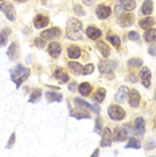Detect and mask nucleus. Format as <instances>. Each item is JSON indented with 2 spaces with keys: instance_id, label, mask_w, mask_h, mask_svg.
I'll return each mask as SVG.
<instances>
[{
  "instance_id": "nucleus-46",
  "label": "nucleus",
  "mask_w": 156,
  "mask_h": 157,
  "mask_svg": "<svg viewBox=\"0 0 156 157\" xmlns=\"http://www.w3.org/2000/svg\"><path fill=\"white\" fill-rule=\"evenodd\" d=\"M155 126H156V117H155Z\"/></svg>"
},
{
  "instance_id": "nucleus-19",
  "label": "nucleus",
  "mask_w": 156,
  "mask_h": 157,
  "mask_svg": "<svg viewBox=\"0 0 156 157\" xmlns=\"http://www.w3.org/2000/svg\"><path fill=\"white\" fill-rule=\"evenodd\" d=\"M97 47H98V50L101 51V55L104 56V58H108L109 55H111V48L106 46L104 42H98L97 43Z\"/></svg>"
},
{
  "instance_id": "nucleus-12",
  "label": "nucleus",
  "mask_w": 156,
  "mask_h": 157,
  "mask_svg": "<svg viewBox=\"0 0 156 157\" xmlns=\"http://www.w3.org/2000/svg\"><path fill=\"white\" fill-rule=\"evenodd\" d=\"M86 35H88V36H89L90 39L96 40V39H100V38H101L102 33H101L100 28L92 26V27H88V28H86Z\"/></svg>"
},
{
  "instance_id": "nucleus-44",
  "label": "nucleus",
  "mask_w": 156,
  "mask_h": 157,
  "mask_svg": "<svg viewBox=\"0 0 156 157\" xmlns=\"http://www.w3.org/2000/svg\"><path fill=\"white\" fill-rule=\"evenodd\" d=\"M70 89H72V90H74V89H76V85L72 83V85H70Z\"/></svg>"
},
{
  "instance_id": "nucleus-25",
  "label": "nucleus",
  "mask_w": 156,
  "mask_h": 157,
  "mask_svg": "<svg viewBox=\"0 0 156 157\" xmlns=\"http://www.w3.org/2000/svg\"><path fill=\"white\" fill-rule=\"evenodd\" d=\"M120 6H121L124 10H127V11H132V10H135V7H136V3H135L133 0H121Z\"/></svg>"
},
{
  "instance_id": "nucleus-27",
  "label": "nucleus",
  "mask_w": 156,
  "mask_h": 157,
  "mask_svg": "<svg viewBox=\"0 0 156 157\" xmlns=\"http://www.w3.org/2000/svg\"><path fill=\"white\" fill-rule=\"evenodd\" d=\"M144 38H145V40L148 42V43H152V42H156V30L154 28H150V30H147V33H145L144 35Z\"/></svg>"
},
{
  "instance_id": "nucleus-32",
  "label": "nucleus",
  "mask_w": 156,
  "mask_h": 157,
  "mask_svg": "<svg viewBox=\"0 0 156 157\" xmlns=\"http://www.w3.org/2000/svg\"><path fill=\"white\" fill-rule=\"evenodd\" d=\"M141 65H143V60L139 59V58H132V59H129L128 60V66L129 67H140Z\"/></svg>"
},
{
  "instance_id": "nucleus-40",
  "label": "nucleus",
  "mask_w": 156,
  "mask_h": 157,
  "mask_svg": "<svg viewBox=\"0 0 156 157\" xmlns=\"http://www.w3.org/2000/svg\"><path fill=\"white\" fill-rule=\"evenodd\" d=\"M81 8H82L81 6H76V7H74V12H76L77 15L82 16V15H85V11H84V10H81Z\"/></svg>"
},
{
  "instance_id": "nucleus-6",
  "label": "nucleus",
  "mask_w": 156,
  "mask_h": 157,
  "mask_svg": "<svg viewBox=\"0 0 156 157\" xmlns=\"http://www.w3.org/2000/svg\"><path fill=\"white\" fill-rule=\"evenodd\" d=\"M139 77H140V79L143 81V85H144V86H145V87H150L152 74H151V71H150V69H148V67H143V69L140 70Z\"/></svg>"
},
{
  "instance_id": "nucleus-30",
  "label": "nucleus",
  "mask_w": 156,
  "mask_h": 157,
  "mask_svg": "<svg viewBox=\"0 0 156 157\" xmlns=\"http://www.w3.org/2000/svg\"><path fill=\"white\" fill-rule=\"evenodd\" d=\"M46 99L47 102H54V101H62V95L61 94H57V93H46Z\"/></svg>"
},
{
  "instance_id": "nucleus-22",
  "label": "nucleus",
  "mask_w": 156,
  "mask_h": 157,
  "mask_svg": "<svg viewBox=\"0 0 156 157\" xmlns=\"http://www.w3.org/2000/svg\"><path fill=\"white\" fill-rule=\"evenodd\" d=\"M119 23L121 24L123 27H128V26H131V24L133 23V16L131 15V13H127V15L121 16V19H120Z\"/></svg>"
},
{
  "instance_id": "nucleus-33",
  "label": "nucleus",
  "mask_w": 156,
  "mask_h": 157,
  "mask_svg": "<svg viewBox=\"0 0 156 157\" xmlns=\"http://www.w3.org/2000/svg\"><path fill=\"white\" fill-rule=\"evenodd\" d=\"M8 35H10V30H8V28H6V30L0 34V46H4L6 44L7 36H8Z\"/></svg>"
},
{
  "instance_id": "nucleus-2",
  "label": "nucleus",
  "mask_w": 156,
  "mask_h": 157,
  "mask_svg": "<svg viewBox=\"0 0 156 157\" xmlns=\"http://www.w3.org/2000/svg\"><path fill=\"white\" fill-rule=\"evenodd\" d=\"M81 28L82 23L78 19H70L67 22V36L70 39H80L81 38Z\"/></svg>"
},
{
  "instance_id": "nucleus-9",
  "label": "nucleus",
  "mask_w": 156,
  "mask_h": 157,
  "mask_svg": "<svg viewBox=\"0 0 156 157\" xmlns=\"http://www.w3.org/2000/svg\"><path fill=\"white\" fill-rule=\"evenodd\" d=\"M128 138V133H127L125 128H120L117 126L115 132H113V140L115 141H125Z\"/></svg>"
},
{
  "instance_id": "nucleus-1",
  "label": "nucleus",
  "mask_w": 156,
  "mask_h": 157,
  "mask_svg": "<svg viewBox=\"0 0 156 157\" xmlns=\"http://www.w3.org/2000/svg\"><path fill=\"white\" fill-rule=\"evenodd\" d=\"M30 75V70L24 69L22 65H16L11 71V79L16 83V86L19 87L22 85V82Z\"/></svg>"
},
{
  "instance_id": "nucleus-23",
  "label": "nucleus",
  "mask_w": 156,
  "mask_h": 157,
  "mask_svg": "<svg viewBox=\"0 0 156 157\" xmlns=\"http://www.w3.org/2000/svg\"><path fill=\"white\" fill-rule=\"evenodd\" d=\"M76 103H77L78 106H82V108L92 109V110H93V112H96V113H100V109H98L97 106H93V105H90V103L85 102V101H82V99H78V98H76Z\"/></svg>"
},
{
  "instance_id": "nucleus-35",
  "label": "nucleus",
  "mask_w": 156,
  "mask_h": 157,
  "mask_svg": "<svg viewBox=\"0 0 156 157\" xmlns=\"http://www.w3.org/2000/svg\"><path fill=\"white\" fill-rule=\"evenodd\" d=\"M72 116H74L76 118H90V114H88V113H81V112H73Z\"/></svg>"
},
{
  "instance_id": "nucleus-31",
  "label": "nucleus",
  "mask_w": 156,
  "mask_h": 157,
  "mask_svg": "<svg viewBox=\"0 0 156 157\" xmlns=\"http://www.w3.org/2000/svg\"><path fill=\"white\" fill-rule=\"evenodd\" d=\"M69 67H70V70H72L74 74H82L84 67L81 66L78 62H69Z\"/></svg>"
},
{
  "instance_id": "nucleus-39",
  "label": "nucleus",
  "mask_w": 156,
  "mask_h": 157,
  "mask_svg": "<svg viewBox=\"0 0 156 157\" xmlns=\"http://www.w3.org/2000/svg\"><path fill=\"white\" fill-rule=\"evenodd\" d=\"M128 38L131 39V40H139V39H140V35L137 34V33H135V31H132V33L128 34Z\"/></svg>"
},
{
  "instance_id": "nucleus-10",
  "label": "nucleus",
  "mask_w": 156,
  "mask_h": 157,
  "mask_svg": "<svg viewBox=\"0 0 156 157\" xmlns=\"http://www.w3.org/2000/svg\"><path fill=\"white\" fill-rule=\"evenodd\" d=\"M117 63L113 62V60H101L100 63V71L101 73H111V71H113L116 69Z\"/></svg>"
},
{
  "instance_id": "nucleus-34",
  "label": "nucleus",
  "mask_w": 156,
  "mask_h": 157,
  "mask_svg": "<svg viewBox=\"0 0 156 157\" xmlns=\"http://www.w3.org/2000/svg\"><path fill=\"white\" fill-rule=\"evenodd\" d=\"M140 146H141V145H140V142L137 141L136 138H132V140H131V141L128 142V144H127V146H125V148H128V149H129V148H133V149H139Z\"/></svg>"
},
{
  "instance_id": "nucleus-15",
  "label": "nucleus",
  "mask_w": 156,
  "mask_h": 157,
  "mask_svg": "<svg viewBox=\"0 0 156 157\" xmlns=\"http://www.w3.org/2000/svg\"><path fill=\"white\" fill-rule=\"evenodd\" d=\"M152 11H154V3L151 0H145L143 3V6H141V12L144 15H151Z\"/></svg>"
},
{
  "instance_id": "nucleus-42",
  "label": "nucleus",
  "mask_w": 156,
  "mask_h": 157,
  "mask_svg": "<svg viewBox=\"0 0 156 157\" xmlns=\"http://www.w3.org/2000/svg\"><path fill=\"white\" fill-rule=\"evenodd\" d=\"M100 125H101V120H100V118H97V128H96V132H98V130L101 129Z\"/></svg>"
},
{
  "instance_id": "nucleus-16",
  "label": "nucleus",
  "mask_w": 156,
  "mask_h": 157,
  "mask_svg": "<svg viewBox=\"0 0 156 157\" xmlns=\"http://www.w3.org/2000/svg\"><path fill=\"white\" fill-rule=\"evenodd\" d=\"M54 77H55L59 82H62V83H66V82L69 81V75H67V74H66L62 69H57L55 73H54Z\"/></svg>"
},
{
  "instance_id": "nucleus-17",
  "label": "nucleus",
  "mask_w": 156,
  "mask_h": 157,
  "mask_svg": "<svg viewBox=\"0 0 156 157\" xmlns=\"http://www.w3.org/2000/svg\"><path fill=\"white\" fill-rule=\"evenodd\" d=\"M140 26L144 28V30H150V28H154L155 26V20L154 17H145V19L140 20Z\"/></svg>"
},
{
  "instance_id": "nucleus-4",
  "label": "nucleus",
  "mask_w": 156,
  "mask_h": 157,
  "mask_svg": "<svg viewBox=\"0 0 156 157\" xmlns=\"http://www.w3.org/2000/svg\"><path fill=\"white\" fill-rule=\"evenodd\" d=\"M41 36L43 39H47V40H54V39L61 36V30L58 27H53L50 30H46L41 34Z\"/></svg>"
},
{
  "instance_id": "nucleus-24",
  "label": "nucleus",
  "mask_w": 156,
  "mask_h": 157,
  "mask_svg": "<svg viewBox=\"0 0 156 157\" xmlns=\"http://www.w3.org/2000/svg\"><path fill=\"white\" fill-rule=\"evenodd\" d=\"M128 93H129L128 87L123 86V87L119 90V93H117V95H116V101H117V102H124V99H125V97H127V94H128Z\"/></svg>"
},
{
  "instance_id": "nucleus-7",
  "label": "nucleus",
  "mask_w": 156,
  "mask_h": 157,
  "mask_svg": "<svg viewBox=\"0 0 156 157\" xmlns=\"http://www.w3.org/2000/svg\"><path fill=\"white\" fill-rule=\"evenodd\" d=\"M61 51H62V46L59 43H57V42H51L47 47V52L51 58H58Z\"/></svg>"
},
{
  "instance_id": "nucleus-38",
  "label": "nucleus",
  "mask_w": 156,
  "mask_h": 157,
  "mask_svg": "<svg viewBox=\"0 0 156 157\" xmlns=\"http://www.w3.org/2000/svg\"><path fill=\"white\" fill-rule=\"evenodd\" d=\"M39 97H41V90H35L30 98V102H37L39 99Z\"/></svg>"
},
{
  "instance_id": "nucleus-13",
  "label": "nucleus",
  "mask_w": 156,
  "mask_h": 157,
  "mask_svg": "<svg viewBox=\"0 0 156 157\" xmlns=\"http://www.w3.org/2000/svg\"><path fill=\"white\" fill-rule=\"evenodd\" d=\"M49 22H50V20H49L47 16L38 15V16H35V19H34V26L37 28H43V27L47 26Z\"/></svg>"
},
{
  "instance_id": "nucleus-21",
  "label": "nucleus",
  "mask_w": 156,
  "mask_h": 157,
  "mask_svg": "<svg viewBox=\"0 0 156 157\" xmlns=\"http://www.w3.org/2000/svg\"><path fill=\"white\" fill-rule=\"evenodd\" d=\"M80 93L84 95V97H88V95L92 93V85H89L88 82H84V83L80 85Z\"/></svg>"
},
{
  "instance_id": "nucleus-26",
  "label": "nucleus",
  "mask_w": 156,
  "mask_h": 157,
  "mask_svg": "<svg viewBox=\"0 0 156 157\" xmlns=\"http://www.w3.org/2000/svg\"><path fill=\"white\" fill-rule=\"evenodd\" d=\"M106 39L109 40V43L113 44V46H115V47H117V48H119V47H120V44H121V40H120V38L117 36V35L111 34V33L108 34V36H106Z\"/></svg>"
},
{
  "instance_id": "nucleus-45",
  "label": "nucleus",
  "mask_w": 156,
  "mask_h": 157,
  "mask_svg": "<svg viewBox=\"0 0 156 157\" xmlns=\"http://www.w3.org/2000/svg\"><path fill=\"white\" fill-rule=\"evenodd\" d=\"M15 2H18V3H24V2H28V0H15Z\"/></svg>"
},
{
  "instance_id": "nucleus-18",
  "label": "nucleus",
  "mask_w": 156,
  "mask_h": 157,
  "mask_svg": "<svg viewBox=\"0 0 156 157\" xmlns=\"http://www.w3.org/2000/svg\"><path fill=\"white\" fill-rule=\"evenodd\" d=\"M67 55H69L72 59L80 58V55H81V50L78 48L77 46H70V47L67 48Z\"/></svg>"
},
{
  "instance_id": "nucleus-36",
  "label": "nucleus",
  "mask_w": 156,
  "mask_h": 157,
  "mask_svg": "<svg viewBox=\"0 0 156 157\" xmlns=\"http://www.w3.org/2000/svg\"><path fill=\"white\" fill-rule=\"evenodd\" d=\"M93 70H94V66L93 65H86L82 69V74L84 75H88V74H92L93 73Z\"/></svg>"
},
{
  "instance_id": "nucleus-20",
  "label": "nucleus",
  "mask_w": 156,
  "mask_h": 157,
  "mask_svg": "<svg viewBox=\"0 0 156 157\" xmlns=\"http://www.w3.org/2000/svg\"><path fill=\"white\" fill-rule=\"evenodd\" d=\"M135 126H136L137 133L143 134L145 132V121L141 118V117H139V118H136V121H135Z\"/></svg>"
},
{
  "instance_id": "nucleus-47",
  "label": "nucleus",
  "mask_w": 156,
  "mask_h": 157,
  "mask_svg": "<svg viewBox=\"0 0 156 157\" xmlns=\"http://www.w3.org/2000/svg\"><path fill=\"white\" fill-rule=\"evenodd\" d=\"M155 101H156V95H155Z\"/></svg>"
},
{
  "instance_id": "nucleus-28",
  "label": "nucleus",
  "mask_w": 156,
  "mask_h": 157,
  "mask_svg": "<svg viewBox=\"0 0 156 157\" xmlns=\"http://www.w3.org/2000/svg\"><path fill=\"white\" fill-rule=\"evenodd\" d=\"M18 50H19V46L18 43H12L10 46V50H8V56L11 59H16L18 55H19V52H18Z\"/></svg>"
},
{
  "instance_id": "nucleus-5",
  "label": "nucleus",
  "mask_w": 156,
  "mask_h": 157,
  "mask_svg": "<svg viewBox=\"0 0 156 157\" xmlns=\"http://www.w3.org/2000/svg\"><path fill=\"white\" fill-rule=\"evenodd\" d=\"M0 10L6 13V16H7L8 20H11V22L15 20V10H14V6L11 4V3H2Z\"/></svg>"
},
{
  "instance_id": "nucleus-14",
  "label": "nucleus",
  "mask_w": 156,
  "mask_h": 157,
  "mask_svg": "<svg viewBox=\"0 0 156 157\" xmlns=\"http://www.w3.org/2000/svg\"><path fill=\"white\" fill-rule=\"evenodd\" d=\"M112 144V132L111 129L105 128L104 134H102V140H101V146H109Z\"/></svg>"
},
{
  "instance_id": "nucleus-29",
  "label": "nucleus",
  "mask_w": 156,
  "mask_h": 157,
  "mask_svg": "<svg viewBox=\"0 0 156 157\" xmlns=\"http://www.w3.org/2000/svg\"><path fill=\"white\" fill-rule=\"evenodd\" d=\"M93 98H94V101L97 102V103H100L104 101V98H105V89H97L94 93V95H93Z\"/></svg>"
},
{
  "instance_id": "nucleus-8",
  "label": "nucleus",
  "mask_w": 156,
  "mask_h": 157,
  "mask_svg": "<svg viewBox=\"0 0 156 157\" xmlns=\"http://www.w3.org/2000/svg\"><path fill=\"white\" fill-rule=\"evenodd\" d=\"M111 13H112L111 7H108L105 4H101L96 8V15L100 17V19H106V17L111 16Z\"/></svg>"
},
{
  "instance_id": "nucleus-41",
  "label": "nucleus",
  "mask_w": 156,
  "mask_h": 157,
  "mask_svg": "<svg viewBox=\"0 0 156 157\" xmlns=\"http://www.w3.org/2000/svg\"><path fill=\"white\" fill-rule=\"evenodd\" d=\"M15 142V134H12L11 136V138H10V142H8V145H7V148H11V145Z\"/></svg>"
},
{
  "instance_id": "nucleus-11",
  "label": "nucleus",
  "mask_w": 156,
  "mask_h": 157,
  "mask_svg": "<svg viewBox=\"0 0 156 157\" xmlns=\"http://www.w3.org/2000/svg\"><path fill=\"white\" fill-rule=\"evenodd\" d=\"M129 105L132 106V108H137L140 103V94L137 90H131L129 91Z\"/></svg>"
},
{
  "instance_id": "nucleus-43",
  "label": "nucleus",
  "mask_w": 156,
  "mask_h": 157,
  "mask_svg": "<svg viewBox=\"0 0 156 157\" xmlns=\"http://www.w3.org/2000/svg\"><path fill=\"white\" fill-rule=\"evenodd\" d=\"M148 51H150L151 55H156V48H152V47H151L150 50H148Z\"/></svg>"
},
{
  "instance_id": "nucleus-3",
  "label": "nucleus",
  "mask_w": 156,
  "mask_h": 157,
  "mask_svg": "<svg viewBox=\"0 0 156 157\" xmlns=\"http://www.w3.org/2000/svg\"><path fill=\"white\" fill-rule=\"evenodd\" d=\"M108 114L112 120L115 121H121L125 117V110L123 108H120L119 105H111L108 109Z\"/></svg>"
},
{
  "instance_id": "nucleus-37",
  "label": "nucleus",
  "mask_w": 156,
  "mask_h": 157,
  "mask_svg": "<svg viewBox=\"0 0 156 157\" xmlns=\"http://www.w3.org/2000/svg\"><path fill=\"white\" fill-rule=\"evenodd\" d=\"M35 46L37 47H39V48H43L45 46H46V40H43V38H37L35 39Z\"/></svg>"
},
{
  "instance_id": "nucleus-48",
  "label": "nucleus",
  "mask_w": 156,
  "mask_h": 157,
  "mask_svg": "<svg viewBox=\"0 0 156 157\" xmlns=\"http://www.w3.org/2000/svg\"><path fill=\"white\" fill-rule=\"evenodd\" d=\"M0 2H3V0H0Z\"/></svg>"
}]
</instances>
